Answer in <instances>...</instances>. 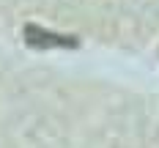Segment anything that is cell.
Returning a JSON list of instances; mask_svg holds the SVG:
<instances>
[{"label":"cell","mask_w":159,"mask_h":148,"mask_svg":"<svg viewBox=\"0 0 159 148\" xmlns=\"http://www.w3.org/2000/svg\"><path fill=\"white\" fill-rule=\"evenodd\" d=\"M25 41L33 44V47H74V44H77V41H74V38H69V36L44 33L41 28H33V25L25 28Z\"/></svg>","instance_id":"obj_1"}]
</instances>
